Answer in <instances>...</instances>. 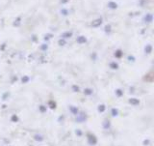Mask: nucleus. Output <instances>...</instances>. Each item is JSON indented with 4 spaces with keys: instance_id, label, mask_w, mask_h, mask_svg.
<instances>
[{
    "instance_id": "1",
    "label": "nucleus",
    "mask_w": 154,
    "mask_h": 146,
    "mask_svg": "<svg viewBox=\"0 0 154 146\" xmlns=\"http://www.w3.org/2000/svg\"><path fill=\"white\" fill-rule=\"evenodd\" d=\"M101 23H102V18H97L95 19V21H93V23H91V26L93 27H98L101 25Z\"/></svg>"
},
{
    "instance_id": "2",
    "label": "nucleus",
    "mask_w": 154,
    "mask_h": 146,
    "mask_svg": "<svg viewBox=\"0 0 154 146\" xmlns=\"http://www.w3.org/2000/svg\"><path fill=\"white\" fill-rule=\"evenodd\" d=\"M152 19H153V17L151 14H148L146 16V18H144V21L146 22H152Z\"/></svg>"
},
{
    "instance_id": "3",
    "label": "nucleus",
    "mask_w": 154,
    "mask_h": 146,
    "mask_svg": "<svg viewBox=\"0 0 154 146\" xmlns=\"http://www.w3.org/2000/svg\"><path fill=\"white\" fill-rule=\"evenodd\" d=\"M108 7L110 9H117L118 8V4L116 3V2H113V1H111L108 3Z\"/></svg>"
},
{
    "instance_id": "4",
    "label": "nucleus",
    "mask_w": 154,
    "mask_h": 146,
    "mask_svg": "<svg viewBox=\"0 0 154 146\" xmlns=\"http://www.w3.org/2000/svg\"><path fill=\"white\" fill-rule=\"evenodd\" d=\"M71 36H72V32H65L62 35V38L63 39H67V38H70Z\"/></svg>"
},
{
    "instance_id": "5",
    "label": "nucleus",
    "mask_w": 154,
    "mask_h": 146,
    "mask_svg": "<svg viewBox=\"0 0 154 146\" xmlns=\"http://www.w3.org/2000/svg\"><path fill=\"white\" fill-rule=\"evenodd\" d=\"M87 42V39L83 36H81L79 38H77V43H79V44H84Z\"/></svg>"
},
{
    "instance_id": "6",
    "label": "nucleus",
    "mask_w": 154,
    "mask_h": 146,
    "mask_svg": "<svg viewBox=\"0 0 154 146\" xmlns=\"http://www.w3.org/2000/svg\"><path fill=\"white\" fill-rule=\"evenodd\" d=\"M122 51H120V50H118L117 52L115 53V56L116 57H122Z\"/></svg>"
},
{
    "instance_id": "7",
    "label": "nucleus",
    "mask_w": 154,
    "mask_h": 146,
    "mask_svg": "<svg viewBox=\"0 0 154 146\" xmlns=\"http://www.w3.org/2000/svg\"><path fill=\"white\" fill-rule=\"evenodd\" d=\"M151 46H147V47H146V53H150V51H151Z\"/></svg>"
},
{
    "instance_id": "8",
    "label": "nucleus",
    "mask_w": 154,
    "mask_h": 146,
    "mask_svg": "<svg viewBox=\"0 0 154 146\" xmlns=\"http://www.w3.org/2000/svg\"><path fill=\"white\" fill-rule=\"evenodd\" d=\"M111 67L114 68V69H117V68H118V64H116V63H112V64H111Z\"/></svg>"
},
{
    "instance_id": "9",
    "label": "nucleus",
    "mask_w": 154,
    "mask_h": 146,
    "mask_svg": "<svg viewBox=\"0 0 154 146\" xmlns=\"http://www.w3.org/2000/svg\"><path fill=\"white\" fill-rule=\"evenodd\" d=\"M61 13L64 15V16H66V15H67V11H66V10H62Z\"/></svg>"
},
{
    "instance_id": "10",
    "label": "nucleus",
    "mask_w": 154,
    "mask_h": 146,
    "mask_svg": "<svg viewBox=\"0 0 154 146\" xmlns=\"http://www.w3.org/2000/svg\"><path fill=\"white\" fill-rule=\"evenodd\" d=\"M59 44H60V45H65L66 42H65V41H62V40H60V41H59Z\"/></svg>"
},
{
    "instance_id": "11",
    "label": "nucleus",
    "mask_w": 154,
    "mask_h": 146,
    "mask_svg": "<svg viewBox=\"0 0 154 146\" xmlns=\"http://www.w3.org/2000/svg\"><path fill=\"white\" fill-rule=\"evenodd\" d=\"M105 29H106V31H110V30H109V29H110V26H106Z\"/></svg>"
},
{
    "instance_id": "12",
    "label": "nucleus",
    "mask_w": 154,
    "mask_h": 146,
    "mask_svg": "<svg viewBox=\"0 0 154 146\" xmlns=\"http://www.w3.org/2000/svg\"><path fill=\"white\" fill-rule=\"evenodd\" d=\"M67 1V0H63V1H62V3H66Z\"/></svg>"
}]
</instances>
